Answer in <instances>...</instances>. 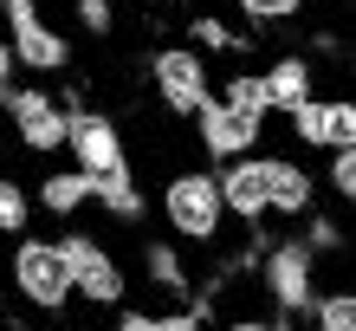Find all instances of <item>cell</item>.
Here are the masks:
<instances>
[{"label": "cell", "mask_w": 356, "mask_h": 331, "mask_svg": "<svg viewBox=\"0 0 356 331\" xmlns=\"http://www.w3.org/2000/svg\"><path fill=\"white\" fill-rule=\"evenodd\" d=\"M143 325H149V312H123V318H117L111 331H143Z\"/></svg>", "instance_id": "83f0119b"}, {"label": "cell", "mask_w": 356, "mask_h": 331, "mask_svg": "<svg viewBox=\"0 0 356 331\" xmlns=\"http://www.w3.org/2000/svg\"><path fill=\"white\" fill-rule=\"evenodd\" d=\"M259 162H266V215L305 221L318 208V182H311L305 162H291V156H259Z\"/></svg>", "instance_id": "8fae6325"}, {"label": "cell", "mask_w": 356, "mask_h": 331, "mask_svg": "<svg viewBox=\"0 0 356 331\" xmlns=\"http://www.w3.org/2000/svg\"><path fill=\"white\" fill-rule=\"evenodd\" d=\"M311 331H356V286H337V293L311 299Z\"/></svg>", "instance_id": "d6986e66"}, {"label": "cell", "mask_w": 356, "mask_h": 331, "mask_svg": "<svg viewBox=\"0 0 356 331\" xmlns=\"http://www.w3.org/2000/svg\"><path fill=\"white\" fill-rule=\"evenodd\" d=\"M13 72H19V59H13V46H7V33H0V98L13 91Z\"/></svg>", "instance_id": "484cf974"}, {"label": "cell", "mask_w": 356, "mask_h": 331, "mask_svg": "<svg viewBox=\"0 0 356 331\" xmlns=\"http://www.w3.org/2000/svg\"><path fill=\"white\" fill-rule=\"evenodd\" d=\"M65 156H72V169H85V176L130 169V156H123V130L104 111H91V105L65 111Z\"/></svg>", "instance_id": "52a82bcc"}, {"label": "cell", "mask_w": 356, "mask_h": 331, "mask_svg": "<svg viewBox=\"0 0 356 331\" xmlns=\"http://www.w3.org/2000/svg\"><path fill=\"white\" fill-rule=\"evenodd\" d=\"M343 7H356V0H343Z\"/></svg>", "instance_id": "1f68e13d"}, {"label": "cell", "mask_w": 356, "mask_h": 331, "mask_svg": "<svg viewBox=\"0 0 356 331\" xmlns=\"http://www.w3.org/2000/svg\"><path fill=\"white\" fill-rule=\"evenodd\" d=\"M234 7L253 20V26H285V20L305 13V0H234Z\"/></svg>", "instance_id": "603a6c76"}, {"label": "cell", "mask_w": 356, "mask_h": 331, "mask_svg": "<svg viewBox=\"0 0 356 331\" xmlns=\"http://www.w3.org/2000/svg\"><path fill=\"white\" fill-rule=\"evenodd\" d=\"M259 78H266V105H272V111H285V117L298 111L305 98H318V72H311V59H305V52H279Z\"/></svg>", "instance_id": "4fadbf2b"}, {"label": "cell", "mask_w": 356, "mask_h": 331, "mask_svg": "<svg viewBox=\"0 0 356 331\" xmlns=\"http://www.w3.org/2000/svg\"><path fill=\"white\" fill-rule=\"evenodd\" d=\"M136 260H143V279H149L162 299L188 305L195 279H188V266H181V254H175V240H143V247H136Z\"/></svg>", "instance_id": "9a60e30c"}, {"label": "cell", "mask_w": 356, "mask_h": 331, "mask_svg": "<svg viewBox=\"0 0 356 331\" xmlns=\"http://www.w3.org/2000/svg\"><path fill=\"white\" fill-rule=\"evenodd\" d=\"M311 52H324V59H337V52H343V39H337V33H318V39H311Z\"/></svg>", "instance_id": "4316f807"}, {"label": "cell", "mask_w": 356, "mask_h": 331, "mask_svg": "<svg viewBox=\"0 0 356 331\" xmlns=\"http://www.w3.org/2000/svg\"><path fill=\"white\" fill-rule=\"evenodd\" d=\"M149 85H156V98H162L169 117H195L207 98H214L207 52H195V46H156L149 52Z\"/></svg>", "instance_id": "5b68a950"}, {"label": "cell", "mask_w": 356, "mask_h": 331, "mask_svg": "<svg viewBox=\"0 0 356 331\" xmlns=\"http://www.w3.org/2000/svg\"><path fill=\"white\" fill-rule=\"evenodd\" d=\"M0 7H33V0H0Z\"/></svg>", "instance_id": "f546056e"}, {"label": "cell", "mask_w": 356, "mask_h": 331, "mask_svg": "<svg viewBox=\"0 0 356 331\" xmlns=\"http://www.w3.org/2000/svg\"><path fill=\"white\" fill-rule=\"evenodd\" d=\"M214 98H220L227 111L253 117V123H266V117H272V105H266V78H259V72H234V78H227V85H220Z\"/></svg>", "instance_id": "e0dca14e"}, {"label": "cell", "mask_w": 356, "mask_h": 331, "mask_svg": "<svg viewBox=\"0 0 356 331\" xmlns=\"http://www.w3.org/2000/svg\"><path fill=\"white\" fill-rule=\"evenodd\" d=\"M259 286H266V299H272V331H291L311 312V299H318V254H311L298 234L272 240L266 260H259Z\"/></svg>", "instance_id": "7a4b0ae2"}, {"label": "cell", "mask_w": 356, "mask_h": 331, "mask_svg": "<svg viewBox=\"0 0 356 331\" xmlns=\"http://www.w3.org/2000/svg\"><path fill=\"white\" fill-rule=\"evenodd\" d=\"M162 221L169 234L188 240V247H214L220 227H227V208H220V182L207 169H181L162 182Z\"/></svg>", "instance_id": "3957f363"}, {"label": "cell", "mask_w": 356, "mask_h": 331, "mask_svg": "<svg viewBox=\"0 0 356 331\" xmlns=\"http://www.w3.org/2000/svg\"><path fill=\"white\" fill-rule=\"evenodd\" d=\"M195 137H201V156H214V162H234V156H253V150H259L266 123L240 117V111H227L220 98H207V105L195 111Z\"/></svg>", "instance_id": "30bf717a"}, {"label": "cell", "mask_w": 356, "mask_h": 331, "mask_svg": "<svg viewBox=\"0 0 356 331\" xmlns=\"http://www.w3.org/2000/svg\"><path fill=\"white\" fill-rule=\"evenodd\" d=\"M52 247H58V260H65V273H72V299H85L91 312H117V305L130 299V273H123V260L97 234L65 227Z\"/></svg>", "instance_id": "6da1fadb"}, {"label": "cell", "mask_w": 356, "mask_h": 331, "mask_svg": "<svg viewBox=\"0 0 356 331\" xmlns=\"http://www.w3.org/2000/svg\"><path fill=\"white\" fill-rule=\"evenodd\" d=\"M227 331H272V318H234Z\"/></svg>", "instance_id": "f1b7e54d"}, {"label": "cell", "mask_w": 356, "mask_h": 331, "mask_svg": "<svg viewBox=\"0 0 356 331\" xmlns=\"http://www.w3.org/2000/svg\"><path fill=\"white\" fill-rule=\"evenodd\" d=\"M220 208L227 221H266V162L259 156H234V162H220Z\"/></svg>", "instance_id": "7c38bea8"}, {"label": "cell", "mask_w": 356, "mask_h": 331, "mask_svg": "<svg viewBox=\"0 0 356 331\" xmlns=\"http://www.w3.org/2000/svg\"><path fill=\"white\" fill-rule=\"evenodd\" d=\"M7 331H26V325H7Z\"/></svg>", "instance_id": "4dcf8cb0"}, {"label": "cell", "mask_w": 356, "mask_h": 331, "mask_svg": "<svg viewBox=\"0 0 356 331\" xmlns=\"http://www.w3.org/2000/svg\"><path fill=\"white\" fill-rule=\"evenodd\" d=\"M13 293L26 299L33 312H46V318L72 312V273H65V260H58L52 240H39V234L13 240Z\"/></svg>", "instance_id": "277c9868"}, {"label": "cell", "mask_w": 356, "mask_h": 331, "mask_svg": "<svg viewBox=\"0 0 356 331\" xmlns=\"http://www.w3.org/2000/svg\"><path fill=\"white\" fill-rule=\"evenodd\" d=\"M72 20H78L91 39H111V33H117V0H72Z\"/></svg>", "instance_id": "7402d4cb"}, {"label": "cell", "mask_w": 356, "mask_h": 331, "mask_svg": "<svg viewBox=\"0 0 356 331\" xmlns=\"http://www.w3.org/2000/svg\"><path fill=\"white\" fill-rule=\"evenodd\" d=\"M33 208H46L52 221L85 215L91 208V176L85 169H46V176H39V189H33Z\"/></svg>", "instance_id": "5bb4252c"}, {"label": "cell", "mask_w": 356, "mask_h": 331, "mask_svg": "<svg viewBox=\"0 0 356 331\" xmlns=\"http://www.w3.org/2000/svg\"><path fill=\"white\" fill-rule=\"evenodd\" d=\"M188 46H195V52H246L253 39L234 33L220 13H195V20H188Z\"/></svg>", "instance_id": "ac0fdd59"}, {"label": "cell", "mask_w": 356, "mask_h": 331, "mask_svg": "<svg viewBox=\"0 0 356 331\" xmlns=\"http://www.w3.org/2000/svg\"><path fill=\"white\" fill-rule=\"evenodd\" d=\"M91 201H97V208L111 215V221H123V227H130V221H143V208H149V201H143V189H136V176H130V169H111V176H91Z\"/></svg>", "instance_id": "2e32d148"}, {"label": "cell", "mask_w": 356, "mask_h": 331, "mask_svg": "<svg viewBox=\"0 0 356 331\" xmlns=\"http://www.w3.org/2000/svg\"><path fill=\"white\" fill-rule=\"evenodd\" d=\"M291 137L305 150H356V98H305L291 111Z\"/></svg>", "instance_id": "9c48e42d"}, {"label": "cell", "mask_w": 356, "mask_h": 331, "mask_svg": "<svg viewBox=\"0 0 356 331\" xmlns=\"http://www.w3.org/2000/svg\"><path fill=\"white\" fill-rule=\"evenodd\" d=\"M143 331H207L195 312H188V305H175V312H149V325Z\"/></svg>", "instance_id": "d4e9b609"}, {"label": "cell", "mask_w": 356, "mask_h": 331, "mask_svg": "<svg viewBox=\"0 0 356 331\" xmlns=\"http://www.w3.org/2000/svg\"><path fill=\"white\" fill-rule=\"evenodd\" d=\"M298 240H305V247H311L318 260H324V254H343V247H350L343 221H337V215H318V208L305 215V234H298Z\"/></svg>", "instance_id": "44dd1931"}, {"label": "cell", "mask_w": 356, "mask_h": 331, "mask_svg": "<svg viewBox=\"0 0 356 331\" xmlns=\"http://www.w3.org/2000/svg\"><path fill=\"white\" fill-rule=\"evenodd\" d=\"M7 13V46H13V59H19V72H65L72 66V39L58 33V26H46L39 20V7H0Z\"/></svg>", "instance_id": "ba28073f"}, {"label": "cell", "mask_w": 356, "mask_h": 331, "mask_svg": "<svg viewBox=\"0 0 356 331\" xmlns=\"http://www.w3.org/2000/svg\"><path fill=\"white\" fill-rule=\"evenodd\" d=\"M0 111H7L19 150H33V156H58L65 150V105H58L46 85H13L7 98H0Z\"/></svg>", "instance_id": "8992f818"}, {"label": "cell", "mask_w": 356, "mask_h": 331, "mask_svg": "<svg viewBox=\"0 0 356 331\" xmlns=\"http://www.w3.org/2000/svg\"><path fill=\"white\" fill-rule=\"evenodd\" d=\"M33 227V189H19L13 176H0V234L19 240Z\"/></svg>", "instance_id": "ffe728a7"}, {"label": "cell", "mask_w": 356, "mask_h": 331, "mask_svg": "<svg viewBox=\"0 0 356 331\" xmlns=\"http://www.w3.org/2000/svg\"><path fill=\"white\" fill-rule=\"evenodd\" d=\"M324 176H330V195L356 208V150H330V169Z\"/></svg>", "instance_id": "cb8c5ba5"}]
</instances>
